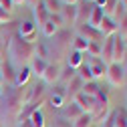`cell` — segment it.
I'll use <instances>...</instances> for the list:
<instances>
[{
  "instance_id": "6",
  "label": "cell",
  "mask_w": 127,
  "mask_h": 127,
  "mask_svg": "<svg viewBox=\"0 0 127 127\" xmlns=\"http://www.w3.org/2000/svg\"><path fill=\"white\" fill-rule=\"evenodd\" d=\"M46 103V97H40V99H36V101H32V103H28V105H24L22 107V111H20V113H18V123H22V121H26L30 115H32L34 113V111H40V107Z\"/></svg>"
},
{
  "instance_id": "12",
  "label": "cell",
  "mask_w": 127,
  "mask_h": 127,
  "mask_svg": "<svg viewBox=\"0 0 127 127\" xmlns=\"http://www.w3.org/2000/svg\"><path fill=\"white\" fill-rule=\"evenodd\" d=\"M32 16H34V24H38V26H42L46 20H49V10H46V6H44V2L40 0V2L32 8Z\"/></svg>"
},
{
  "instance_id": "31",
  "label": "cell",
  "mask_w": 127,
  "mask_h": 127,
  "mask_svg": "<svg viewBox=\"0 0 127 127\" xmlns=\"http://www.w3.org/2000/svg\"><path fill=\"white\" fill-rule=\"evenodd\" d=\"M49 103H51V107H53V109H61V107H63V103H65V97L51 95V97H49Z\"/></svg>"
},
{
  "instance_id": "15",
  "label": "cell",
  "mask_w": 127,
  "mask_h": 127,
  "mask_svg": "<svg viewBox=\"0 0 127 127\" xmlns=\"http://www.w3.org/2000/svg\"><path fill=\"white\" fill-rule=\"evenodd\" d=\"M61 16H63V20L77 24V4H65L61 8Z\"/></svg>"
},
{
  "instance_id": "19",
  "label": "cell",
  "mask_w": 127,
  "mask_h": 127,
  "mask_svg": "<svg viewBox=\"0 0 127 127\" xmlns=\"http://www.w3.org/2000/svg\"><path fill=\"white\" fill-rule=\"evenodd\" d=\"M46 65H49V63H46L44 59H36V57H34V59H32V65H30V73L36 75V77H42Z\"/></svg>"
},
{
  "instance_id": "18",
  "label": "cell",
  "mask_w": 127,
  "mask_h": 127,
  "mask_svg": "<svg viewBox=\"0 0 127 127\" xmlns=\"http://www.w3.org/2000/svg\"><path fill=\"white\" fill-rule=\"evenodd\" d=\"M101 20H103V10H101L99 6H93V10H91V14H89L87 24H89V26H93V28H97Z\"/></svg>"
},
{
  "instance_id": "23",
  "label": "cell",
  "mask_w": 127,
  "mask_h": 127,
  "mask_svg": "<svg viewBox=\"0 0 127 127\" xmlns=\"http://www.w3.org/2000/svg\"><path fill=\"white\" fill-rule=\"evenodd\" d=\"M75 77H77V71H75V69H71V67H67L65 71H61V77H59V81H57V83L67 85L69 81H73Z\"/></svg>"
},
{
  "instance_id": "32",
  "label": "cell",
  "mask_w": 127,
  "mask_h": 127,
  "mask_svg": "<svg viewBox=\"0 0 127 127\" xmlns=\"http://www.w3.org/2000/svg\"><path fill=\"white\" fill-rule=\"evenodd\" d=\"M12 18H10V12H6V10H2L0 8V26H4V24H8Z\"/></svg>"
},
{
  "instance_id": "29",
  "label": "cell",
  "mask_w": 127,
  "mask_h": 127,
  "mask_svg": "<svg viewBox=\"0 0 127 127\" xmlns=\"http://www.w3.org/2000/svg\"><path fill=\"white\" fill-rule=\"evenodd\" d=\"M117 34H119L121 38H127V14L117 22Z\"/></svg>"
},
{
  "instance_id": "4",
  "label": "cell",
  "mask_w": 127,
  "mask_h": 127,
  "mask_svg": "<svg viewBox=\"0 0 127 127\" xmlns=\"http://www.w3.org/2000/svg\"><path fill=\"white\" fill-rule=\"evenodd\" d=\"M77 34H79V36H83L87 42H99V44H101V42H103V38H105V36L99 32L97 28L89 26L87 22H85V24H79V26H77Z\"/></svg>"
},
{
  "instance_id": "3",
  "label": "cell",
  "mask_w": 127,
  "mask_h": 127,
  "mask_svg": "<svg viewBox=\"0 0 127 127\" xmlns=\"http://www.w3.org/2000/svg\"><path fill=\"white\" fill-rule=\"evenodd\" d=\"M16 34H18L22 40L34 44V38H36V24H34L32 20H22V22L18 24V28H16Z\"/></svg>"
},
{
  "instance_id": "11",
  "label": "cell",
  "mask_w": 127,
  "mask_h": 127,
  "mask_svg": "<svg viewBox=\"0 0 127 127\" xmlns=\"http://www.w3.org/2000/svg\"><path fill=\"white\" fill-rule=\"evenodd\" d=\"M97 30L103 34V36H111V34H117V22L109 16H103V20L99 22Z\"/></svg>"
},
{
  "instance_id": "28",
  "label": "cell",
  "mask_w": 127,
  "mask_h": 127,
  "mask_svg": "<svg viewBox=\"0 0 127 127\" xmlns=\"http://www.w3.org/2000/svg\"><path fill=\"white\" fill-rule=\"evenodd\" d=\"M44 2V6H46V10H49V14H59L61 12V2L59 0H42Z\"/></svg>"
},
{
  "instance_id": "21",
  "label": "cell",
  "mask_w": 127,
  "mask_h": 127,
  "mask_svg": "<svg viewBox=\"0 0 127 127\" xmlns=\"http://www.w3.org/2000/svg\"><path fill=\"white\" fill-rule=\"evenodd\" d=\"M101 91V87L97 85V81H89V83H83V89H81V93L83 95H87V97H95Z\"/></svg>"
},
{
  "instance_id": "40",
  "label": "cell",
  "mask_w": 127,
  "mask_h": 127,
  "mask_svg": "<svg viewBox=\"0 0 127 127\" xmlns=\"http://www.w3.org/2000/svg\"><path fill=\"white\" fill-rule=\"evenodd\" d=\"M119 2H121V6H123V8L127 10V0H119Z\"/></svg>"
},
{
  "instance_id": "36",
  "label": "cell",
  "mask_w": 127,
  "mask_h": 127,
  "mask_svg": "<svg viewBox=\"0 0 127 127\" xmlns=\"http://www.w3.org/2000/svg\"><path fill=\"white\" fill-rule=\"evenodd\" d=\"M38 2H40V0H26V4H30V6H32V8H34V6L38 4Z\"/></svg>"
},
{
  "instance_id": "1",
  "label": "cell",
  "mask_w": 127,
  "mask_h": 127,
  "mask_svg": "<svg viewBox=\"0 0 127 127\" xmlns=\"http://www.w3.org/2000/svg\"><path fill=\"white\" fill-rule=\"evenodd\" d=\"M6 53L10 57L12 65H22V63L34 59V44H30V42L22 40L18 34H14L6 44Z\"/></svg>"
},
{
  "instance_id": "27",
  "label": "cell",
  "mask_w": 127,
  "mask_h": 127,
  "mask_svg": "<svg viewBox=\"0 0 127 127\" xmlns=\"http://www.w3.org/2000/svg\"><path fill=\"white\" fill-rule=\"evenodd\" d=\"M73 46H75L73 51H79V53H85V51H87V46H89V42H87V40H85L83 36H79V34H77V36L73 38Z\"/></svg>"
},
{
  "instance_id": "33",
  "label": "cell",
  "mask_w": 127,
  "mask_h": 127,
  "mask_svg": "<svg viewBox=\"0 0 127 127\" xmlns=\"http://www.w3.org/2000/svg\"><path fill=\"white\" fill-rule=\"evenodd\" d=\"M49 20H51V22H55L57 26H61L63 22H65V20H63V16H61V12H59V14H49Z\"/></svg>"
},
{
  "instance_id": "8",
  "label": "cell",
  "mask_w": 127,
  "mask_h": 127,
  "mask_svg": "<svg viewBox=\"0 0 127 127\" xmlns=\"http://www.w3.org/2000/svg\"><path fill=\"white\" fill-rule=\"evenodd\" d=\"M125 38H121L119 34H115V40H113V63H117V65H121L123 63V57H125Z\"/></svg>"
},
{
  "instance_id": "2",
  "label": "cell",
  "mask_w": 127,
  "mask_h": 127,
  "mask_svg": "<svg viewBox=\"0 0 127 127\" xmlns=\"http://www.w3.org/2000/svg\"><path fill=\"white\" fill-rule=\"evenodd\" d=\"M4 107L6 113L12 117H18V113L22 111V89H16L14 85H6L4 89Z\"/></svg>"
},
{
  "instance_id": "20",
  "label": "cell",
  "mask_w": 127,
  "mask_h": 127,
  "mask_svg": "<svg viewBox=\"0 0 127 127\" xmlns=\"http://www.w3.org/2000/svg\"><path fill=\"white\" fill-rule=\"evenodd\" d=\"M0 71H2V77L6 79V83L14 85V79H16V73L12 71V63H10V61H6L4 65H2V69H0Z\"/></svg>"
},
{
  "instance_id": "7",
  "label": "cell",
  "mask_w": 127,
  "mask_h": 127,
  "mask_svg": "<svg viewBox=\"0 0 127 127\" xmlns=\"http://www.w3.org/2000/svg\"><path fill=\"white\" fill-rule=\"evenodd\" d=\"M87 65H89V71H91V75H93V81L107 75V65H105L101 59H89Z\"/></svg>"
},
{
  "instance_id": "38",
  "label": "cell",
  "mask_w": 127,
  "mask_h": 127,
  "mask_svg": "<svg viewBox=\"0 0 127 127\" xmlns=\"http://www.w3.org/2000/svg\"><path fill=\"white\" fill-rule=\"evenodd\" d=\"M12 4H26V0H12Z\"/></svg>"
},
{
  "instance_id": "14",
  "label": "cell",
  "mask_w": 127,
  "mask_h": 127,
  "mask_svg": "<svg viewBox=\"0 0 127 127\" xmlns=\"http://www.w3.org/2000/svg\"><path fill=\"white\" fill-rule=\"evenodd\" d=\"M83 115V111H81V107H79L77 103H69L67 107H65V113H63V119H67V121H77L79 117Z\"/></svg>"
},
{
  "instance_id": "42",
  "label": "cell",
  "mask_w": 127,
  "mask_h": 127,
  "mask_svg": "<svg viewBox=\"0 0 127 127\" xmlns=\"http://www.w3.org/2000/svg\"><path fill=\"white\" fill-rule=\"evenodd\" d=\"M18 127H24V125H22V123H18Z\"/></svg>"
},
{
  "instance_id": "13",
  "label": "cell",
  "mask_w": 127,
  "mask_h": 127,
  "mask_svg": "<svg viewBox=\"0 0 127 127\" xmlns=\"http://www.w3.org/2000/svg\"><path fill=\"white\" fill-rule=\"evenodd\" d=\"M30 67H22L18 73H16V79H14V87L16 89H24L26 85H28V81H30Z\"/></svg>"
},
{
  "instance_id": "25",
  "label": "cell",
  "mask_w": 127,
  "mask_h": 127,
  "mask_svg": "<svg viewBox=\"0 0 127 127\" xmlns=\"http://www.w3.org/2000/svg\"><path fill=\"white\" fill-rule=\"evenodd\" d=\"M77 77L81 79L83 83H89V81H93V75H91V71H89V65H81L77 69Z\"/></svg>"
},
{
  "instance_id": "22",
  "label": "cell",
  "mask_w": 127,
  "mask_h": 127,
  "mask_svg": "<svg viewBox=\"0 0 127 127\" xmlns=\"http://www.w3.org/2000/svg\"><path fill=\"white\" fill-rule=\"evenodd\" d=\"M113 127H127V113L123 109L113 111Z\"/></svg>"
},
{
  "instance_id": "43",
  "label": "cell",
  "mask_w": 127,
  "mask_h": 127,
  "mask_svg": "<svg viewBox=\"0 0 127 127\" xmlns=\"http://www.w3.org/2000/svg\"><path fill=\"white\" fill-rule=\"evenodd\" d=\"M0 57H2V51H0Z\"/></svg>"
},
{
  "instance_id": "9",
  "label": "cell",
  "mask_w": 127,
  "mask_h": 127,
  "mask_svg": "<svg viewBox=\"0 0 127 127\" xmlns=\"http://www.w3.org/2000/svg\"><path fill=\"white\" fill-rule=\"evenodd\" d=\"M53 38H55V44H57V51H61V53H65L69 49V44L73 42L69 30H57V34Z\"/></svg>"
},
{
  "instance_id": "24",
  "label": "cell",
  "mask_w": 127,
  "mask_h": 127,
  "mask_svg": "<svg viewBox=\"0 0 127 127\" xmlns=\"http://www.w3.org/2000/svg\"><path fill=\"white\" fill-rule=\"evenodd\" d=\"M40 28H42V34H44L46 38H53V36L57 34V30H59V26H57L55 22H51V20H46Z\"/></svg>"
},
{
  "instance_id": "26",
  "label": "cell",
  "mask_w": 127,
  "mask_h": 127,
  "mask_svg": "<svg viewBox=\"0 0 127 127\" xmlns=\"http://www.w3.org/2000/svg\"><path fill=\"white\" fill-rule=\"evenodd\" d=\"M93 125V117L89 113H83L77 121H73V127H91Z\"/></svg>"
},
{
  "instance_id": "35",
  "label": "cell",
  "mask_w": 127,
  "mask_h": 127,
  "mask_svg": "<svg viewBox=\"0 0 127 127\" xmlns=\"http://www.w3.org/2000/svg\"><path fill=\"white\" fill-rule=\"evenodd\" d=\"M57 127H71V121H67V119H57Z\"/></svg>"
},
{
  "instance_id": "10",
  "label": "cell",
  "mask_w": 127,
  "mask_h": 127,
  "mask_svg": "<svg viewBox=\"0 0 127 127\" xmlns=\"http://www.w3.org/2000/svg\"><path fill=\"white\" fill-rule=\"evenodd\" d=\"M59 77H61V67L57 65V63H55V65H51V63H49L40 79H42V83H51V85H55V83L59 81Z\"/></svg>"
},
{
  "instance_id": "37",
  "label": "cell",
  "mask_w": 127,
  "mask_h": 127,
  "mask_svg": "<svg viewBox=\"0 0 127 127\" xmlns=\"http://www.w3.org/2000/svg\"><path fill=\"white\" fill-rule=\"evenodd\" d=\"M4 87V77H2V71H0V89Z\"/></svg>"
},
{
  "instance_id": "17",
  "label": "cell",
  "mask_w": 127,
  "mask_h": 127,
  "mask_svg": "<svg viewBox=\"0 0 127 127\" xmlns=\"http://www.w3.org/2000/svg\"><path fill=\"white\" fill-rule=\"evenodd\" d=\"M81 89H83V81H81L79 77H75L73 81H69V83H67V97H71V99H73L75 95L81 93Z\"/></svg>"
},
{
  "instance_id": "34",
  "label": "cell",
  "mask_w": 127,
  "mask_h": 127,
  "mask_svg": "<svg viewBox=\"0 0 127 127\" xmlns=\"http://www.w3.org/2000/svg\"><path fill=\"white\" fill-rule=\"evenodd\" d=\"M12 0H0V8H2V10H6V12H10L12 10Z\"/></svg>"
},
{
  "instance_id": "41",
  "label": "cell",
  "mask_w": 127,
  "mask_h": 127,
  "mask_svg": "<svg viewBox=\"0 0 127 127\" xmlns=\"http://www.w3.org/2000/svg\"><path fill=\"white\" fill-rule=\"evenodd\" d=\"M85 2H91V4H95V0H85Z\"/></svg>"
},
{
  "instance_id": "16",
  "label": "cell",
  "mask_w": 127,
  "mask_h": 127,
  "mask_svg": "<svg viewBox=\"0 0 127 127\" xmlns=\"http://www.w3.org/2000/svg\"><path fill=\"white\" fill-rule=\"evenodd\" d=\"M81 65H85V53H79V51H71L69 55V67L71 69H79Z\"/></svg>"
},
{
  "instance_id": "5",
  "label": "cell",
  "mask_w": 127,
  "mask_h": 127,
  "mask_svg": "<svg viewBox=\"0 0 127 127\" xmlns=\"http://www.w3.org/2000/svg\"><path fill=\"white\" fill-rule=\"evenodd\" d=\"M107 81L113 85V87H119L123 83V79H125V71L121 65H117V63H111V65H107Z\"/></svg>"
},
{
  "instance_id": "39",
  "label": "cell",
  "mask_w": 127,
  "mask_h": 127,
  "mask_svg": "<svg viewBox=\"0 0 127 127\" xmlns=\"http://www.w3.org/2000/svg\"><path fill=\"white\" fill-rule=\"evenodd\" d=\"M65 4H77V0H63Z\"/></svg>"
},
{
  "instance_id": "30",
  "label": "cell",
  "mask_w": 127,
  "mask_h": 127,
  "mask_svg": "<svg viewBox=\"0 0 127 127\" xmlns=\"http://www.w3.org/2000/svg\"><path fill=\"white\" fill-rule=\"evenodd\" d=\"M34 57L46 61V57H49V49H46L44 44H36V42H34Z\"/></svg>"
}]
</instances>
